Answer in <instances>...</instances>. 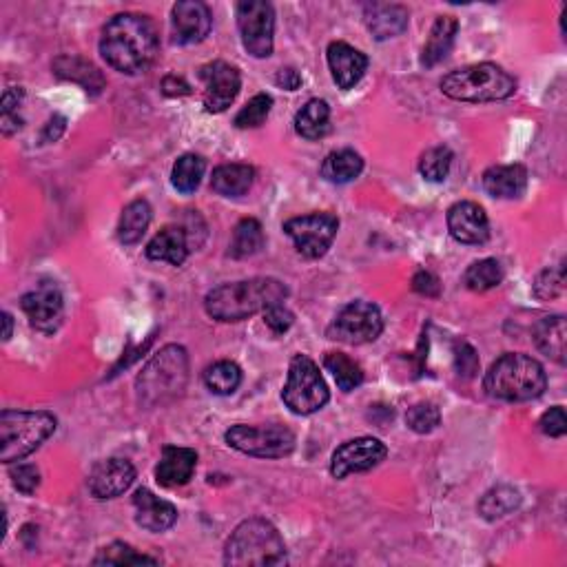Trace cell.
Wrapping results in <instances>:
<instances>
[{
  "label": "cell",
  "instance_id": "6da1fadb",
  "mask_svg": "<svg viewBox=\"0 0 567 567\" xmlns=\"http://www.w3.org/2000/svg\"><path fill=\"white\" fill-rule=\"evenodd\" d=\"M158 49V29L144 14H118L102 29L100 54L107 60V65L120 74H144L156 63Z\"/></svg>",
  "mask_w": 567,
  "mask_h": 567
},
{
  "label": "cell",
  "instance_id": "7a4b0ae2",
  "mask_svg": "<svg viewBox=\"0 0 567 567\" xmlns=\"http://www.w3.org/2000/svg\"><path fill=\"white\" fill-rule=\"evenodd\" d=\"M288 288L275 277H253V280L222 284L206 295V315L215 322H242L255 313H264L268 306L284 304Z\"/></svg>",
  "mask_w": 567,
  "mask_h": 567
},
{
  "label": "cell",
  "instance_id": "3957f363",
  "mask_svg": "<svg viewBox=\"0 0 567 567\" xmlns=\"http://www.w3.org/2000/svg\"><path fill=\"white\" fill-rule=\"evenodd\" d=\"M483 388L492 399L521 404L539 399L545 393L548 375L536 359L521 353H505L488 368Z\"/></svg>",
  "mask_w": 567,
  "mask_h": 567
},
{
  "label": "cell",
  "instance_id": "277c9868",
  "mask_svg": "<svg viewBox=\"0 0 567 567\" xmlns=\"http://www.w3.org/2000/svg\"><path fill=\"white\" fill-rule=\"evenodd\" d=\"M288 561L282 534L266 519L253 517L237 525L224 548V563L233 567H268Z\"/></svg>",
  "mask_w": 567,
  "mask_h": 567
},
{
  "label": "cell",
  "instance_id": "5b68a950",
  "mask_svg": "<svg viewBox=\"0 0 567 567\" xmlns=\"http://www.w3.org/2000/svg\"><path fill=\"white\" fill-rule=\"evenodd\" d=\"M189 381V355L182 346L169 344L144 366L136 379L138 399L142 406L156 408L178 399Z\"/></svg>",
  "mask_w": 567,
  "mask_h": 567
},
{
  "label": "cell",
  "instance_id": "8992f818",
  "mask_svg": "<svg viewBox=\"0 0 567 567\" xmlns=\"http://www.w3.org/2000/svg\"><path fill=\"white\" fill-rule=\"evenodd\" d=\"M439 87L443 96L459 102H497L514 96L517 78L494 63H479L450 71Z\"/></svg>",
  "mask_w": 567,
  "mask_h": 567
},
{
  "label": "cell",
  "instance_id": "52a82bcc",
  "mask_svg": "<svg viewBox=\"0 0 567 567\" xmlns=\"http://www.w3.org/2000/svg\"><path fill=\"white\" fill-rule=\"evenodd\" d=\"M56 417L45 410H3L0 415V459L14 463L32 455L54 435Z\"/></svg>",
  "mask_w": 567,
  "mask_h": 567
},
{
  "label": "cell",
  "instance_id": "ba28073f",
  "mask_svg": "<svg viewBox=\"0 0 567 567\" xmlns=\"http://www.w3.org/2000/svg\"><path fill=\"white\" fill-rule=\"evenodd\" d=\"M282 399L288 410L302 417L315 415L331 399L319 366L308 355H295L291 359Z\"/></svg>",
  "mask_w": 567,
  "mask_h": 567
},
{
  "label": "cell",
  "instance_id": "9c48e42d",
  "mask_svg": "<svg viewBox=\"0 0 567 567\" xmlns=\"http://www.w3.org/2000/svg\"><path fill=\"white\" fill-rule=\"evenodd\" d=\"M226 443L237 452L257 459H282L295 450V435L284 426H233L226 430Z\"/></svg>",
  "mask_w": 567,
  "mask_h": 567
},
{
  "label": "cell",
  "instance_id": "30bf717a",
  "mask_svg": "<svg viewBox=\"0 0 567 567\" xmlns=\"http://www.w3.org/2000/svg\"><path fill=\"white\" fill-rule=\"evenodd\" d=\"M384 331V317L381 311L370 302H350L342 311L335 315V319L328 326L326 335L335 339V342L362 346L370 344Z\"/></svg>",
  "mask_w": 567,
  "mask_h": 567
},
{
  "label": "cell",
  "instance_id": "8fae6325",
  "mask_svg": "<svg viewBox=\"0 0 567 567\" xmlns=\"http://www.w3.org/2000/svg\"><path fill=\"white\" fill-rule=\"evenodd\" d=\"M237 29L242 45L253 58H268L273 54L275 12L266 0H242L237 5Z\"/></svg>",
  "mask_w": 567,
  "mask_h": 567
},
{
  "label": "cell",
  "instance_id": "7c38bea8",
  "mask_svg": "<svg viewBox=\"0 0 567 567\" xmlns=\"http://www.w3.org/2000/svg\"><path fill=\"white\" fill-rule=\"evenodd\" d=\"M339 231V220L333 213H308L284 222V233L295 242V249L308 260H317L331 249Z\"/></svg>",
  "mask_w": 567,
  "mask_h": 567
},
{
  "label": "cell",
  "instance_id": "4fadbf2b",
  "mask_svg": "<svg viewBox=\"0 0 567 567\" xmlns=\"http://www.w3.org/2000/svg\"><path fill=\"white\" fill-rule=\"evenodd\" d=\"M20 308L27 315L29 324L43 335H54L65 315L63 291L54 280L38 282L34 291H29L20 300Z\"/></svg>",
  "mask_w": 567,
  "mask_h": 567
},
{
  "label": "cell",
  "instance_id": "5bb4252c",
  "mask_svg": "<svg viewBox=\"0 0 567 567\" xmlns=\"http://www.w3.org/2000/svg\"><path fill=\"white\" fill-rule=\"evenodd\" d=\"M388 457L384 441L375 437H357L342 443L331 459V474L335 479H346L348 474L368 472L377 468Z\"/></svg>",
  "mask_w": 567,
  "mask_h": 567
},
{
  "label": "cell",
  "instance_id": "9a60e30c",
  "mask_svg": "<svg viewBox=\"0 0 567 567\" xmlns=\"http://www.w3.org/2000/svg\"><path fill=\"white\" fill-rule=\"evenodd\" d=\"M200 80L204 85V107L209 113H222L229 109L242 87L240 69L224 63V60L204 65L200 69Z\"/></svg>",
  "mask_w": 567,
  "mask_h": 567
},
{
  "label": "cell",
  "instance_id": "2e32d148",
  "mask_svg": "<svg viewBox=\"0 0 567 567\" xmlns=\"http://www.w3.org/2000/svg\"><path fill=\"white\" fill-rule=\"evenodd\" d=\"M211 9L200 0H182L173 5L171 36L175 45H198L211 34Z\"/></svg>",
  "mask_w": 567,
  "mask_h": 567
},
{
  "label": "cell",
  "instance_id": "e0dca14e",
  "mask_svg": "<svg viewBox=\"0 0 567 567\" xmlns=\"http://www.w3.org/2000/svg\"><path fill=\"white\" fill-rule=\"evenodd\" d=\"M133 481H136V468L127 459L113 457L105 459L94 466V470L89 472L87 486L89 492L94 494L96 499H118L120 494H125Z\"/></svg>",
  "mask_w": 567,
  "mask_h": 567
},
{
  "label": "cell",
  "instance_id": "ac0fdd59",
  "mask_svg": "<svg viewBox=\"0 0 567 567\" xmlns=\"http://www.w3.org/2000/svg\"><path fill=\"white\" fill-rule=\"evenodd\" d=\"M448 231L461 244H486L490 222L477 202H457L448 209Z\"/></svg>",
  "mask_w": 567,
  "mask_h": 567
},
{
  "label": "cell",
  "instance_id": "d6986e66",
  "mask_svg": "<svg viewBox=\"0 0 567 567\" xmlns=\"http://www.w3.org/2000/svg\"><path fill=\"white\" fill-rule=\"evenodd\" d=\"M326 58L328 69H331L333 80L337 82L339 89H353L368 69V56L359 49L350 47L348 43H342V40L328 45Z\"/></svg>",
  "mask_w": 567,
  "mask_h": 567
},
{
  "label": "cell",
  "instance_id": "ffe728a7",
  "mask_svg": "<svg viewBox=\"0 0 567 567\" xmlns=\"http://www.w3.org/2000/svg\"><path fill=\"white\" fill-rule=\"evenodd\" d=\"M133 508H136V523L147 532H167L178 521V508L147 488H138L133 494Z\"/></svg>",
  "mask_w": 567,
  "mask_h": 567
},
{
  "label": "cell",
  "instance_id": "44dd1931",
  "mask_svg": "<svg viewBox=\"0 0 567 567\" xmlns=\"http://www.w3.org/2000/svg\"><path fill=\"white\" fill-rule=\"evenodd\" d=\"M195 466H198V452L191 448L167 446L156 466V481L162 488L187 486L193 479Z\"/></svg>",
  "mask_w": 567,
  "mask_h": 567
},
{
  "label": "cell",
  "instance_id": "7402d4cb",
  "mask_svg": "<svg viewBox=\"0 0 567 567\" xmlns=\"http://www.w3.org/2000/svg\"><path fill=\"white\" fill-rule=\"evenodd\" d=\"M410 14L404 5L397 3H368L364 7V23L377 40H388L408 29Z\"/></svg>",
  "mask_w": 567,
  "mask_h": 567
},
{
  "label": "cell",
  "instance_id": "603a6c76",
  "mask_svg": "<svg viewBox=\"0 0 567 567\" xmlns=\"http://www.w3.org/2000/svg\"><path fill=\"white\" fill-rule=\"evenodd\" d=\"M483 189L499 200H517L528 189V169L523 164H497L483 173Z\"/></svg>",
  "mask_w": 567,
  "mask_h": 567
},
{
  "label": "cell",
  "instance_id": "cb8c5ba5",
  "mask_svg": "<svg viewBox=\"0 0 567 567\" xmlns=\"http://www.w3.org/2000/svg\"><path fill=\"white\" fill-rule=\"evenodd\" d=\"M189 251H191L189 235L182 226H164V229L147 244V249H144L149 260L167 262L171 266H182L187 262Z\"/></svg>",
  "mask_w": 567,
  "mask_h": 567
},
{
  "label": "cell",
  "instance_id": "d4e9b609",
  "mask_svg": "<svg viewBox=\"0 0 567 567\" xmlns=\"http://www.w3.org/2000/svg\"><path fill=\"white\" fill-rule=\"evenodd\" d=\"M54 74L63 80L76 82L87 94L98 96L102 89L107 87V80L102 76V71L89 63V60L80 56H60L54 60Z\"/></svg>",
  "mask_w": 567,
  "mask_h": 567
},
{
  "label": "cell",
  "instance_id": "484cf974",
  "mask_svg": "<svg viewBox=\"0 0 567 567\" xmlns=\"http://www.w3.org/2000/svg\"><path fill=\"white\" fill-rule=\"evenodd\" d=\"M459 32V23L457 18L452 16H439L435 20V25L430 29L428 43L421 51V67L432 69L437 67L443 58L450 54L452 45H455V38Z\"/></svg>",
  "mask_w": 567,
  "mask_h": 567
},
{
  "label": "cell",
  "instance_id": "4316f807",
  "mask_svg": "<svg viewBox=\"0 0 567 567\" xmlns=\"http://www.w3.org/2000/svg\"><path fill=\"white\" fill-rule=\"evenodd\" d=\"M255 182V169L251 164H220L213 171L211 189L224 198H242L251 191Z\"/></svg>",
  "mask_w": 567,
  "mask_h": 567
},
{
  "label": "cell",
  "instance_id": "83f0119b",
  "mask_svg": "<svg viewBox=\"0 0 567 567\" xmlns=\"http://www.w3.org/2000/svg\"><path fill=\"white\" fill-rule=\"evenodd\" d=\"M532 339H534L536 348H539L545 357L554 359L556 364H565V317L563 315L543 317L541 322L534 326Z\"/></svg>",
  "mask_w": 567,
  "mask_h": 567
},
{
  "label": "cell",
  "instance_id": "f1b7e54d",
  "mask_svg": "<svg viewBox=\"0 0 567 567\" xmlns=\"http://www.w3.org/2000/svg\"><path fill=\"white\" fill-rule=\"evenodd\" d=\"M295 131L306 140H319L331 131V107L326 100L313 98L297 111Z\"/></svg>",
  "mask_w": 567,
  "mask_h": 567
},
{
  "label": "cell",
  "instance_id": "f546056e",
  "mask_svg": "<svg viewBox=\"0 0 567 567\" xmlns=\"http://www.w3.org/2000/svg\"><path fill=\"white\" fill-rule=\"evenodd\" d=\"M151 204L147 200H133L125 209H122L120 222H118V240L120 244L131 246L142 240V235L147 233L151 224Z\"/></svg>",
  "mask_w": 567,
  "mask_h": 567
},
{
  "label": "cell",
  "instance_id": "4dcf8cb0",
  "mask_svg": "<svg viewBox=\"0 0 567 567\" xmlns=\"http://www.w3.org/2000/svg\"><path fill=\"white\" fill-rule=\"evenodd\" d=\"M364 171V160L353 149H339L328 153L322 162V178L333 184H348Z\"/></svg>",
  "mask_w": 567,
  "mask_h": 567
},
{
  "label": "cell",
  "instance_id": "1f68e13d",
  "mask_svg": "<svg viewBox=\"0 0 567 567\" xmlns=\"http://www.w3.org/2000/svg\"><path fill=\"white\" fill-rule=\"evenodd\" d=\"M264 246V229L262 224L253 218H244L237 222L233 229V240L229 246V255L233 260H246L260 253Z\"/></svg>",
  "mask_w": 567,
  "mask_h": 567
},
{
  "label": "cell",
  "instance_id": "d6a6232c",
  "mask_svg": "<svg viewBox=\"0 0 567 567\" xmlns=\"http://www.w3.org/2000/svg\"><path fill=\"white\" fill-rule=\"evenodd\" d=\"M521 505V492L512 486H497L483 494L479 501V514L486 521H497L508 517Z\"/></svg>",
  "mask_w": 567,
  "mask_h": 567
},
{
  "label": "cell",
  "instance_id": "836d02e7",
  "mask_svg": "<svg viewBox=\"0 0 567 567\" xmlns=\"http://www.w3.org/2000/svg\"><path fill=\"white\" fill-rule=\"evenodd\" d=\"M204 386L211 390L213 395H233L237 388L242 384V370L235 362H215L211 366L204 368L202 373Z\"/></svg>",
  "mask_w": 567,
  "mask_h": 567
},
{
  "label": "cell",
  "instance_id": "e575fe53",
  "mask_svg": "<svg viewBox=\"0 0 567 567\" xmlns=\"http://www.w3.org/2000/svg\"><path fill=\"white\" fill-rule=\"evenodd\" d=\"M204 171H206L204 158L195 156V153H184V156H180L173 164L171 184L175 187V191L189 195L193 191H198L200 182L204 178Z\"/></svg>",
  "mask_w": 567,
  "mask_h": 567
},
{
  "label": "cell",
  "instance_id": "d590c367",
  "mask_svg": "<svg viewBox=\"0 0 567 567\" xmlns=\"http://www.w3.org/2000/svg\"><path fill=\"white\" fill-rule=\"evenodd\" d=\"M324 366L328 373L335 377L339 390H344V393H350V390H355L364 384L362 366L344 353H328L324 357Z\"/></svg>",
  "mask_w": 567,
  "mask_h": 567
},
{
  "label": "cell",
  "instance_id": "8d00e7d4",
  "mask_svg": "<svg viewBox=\"0 0 567 567\" xmlns=\"http://www.w3.org/2000/svg\"><path fill=\"white\" fill-rule=\"evenodd\" d=\"M503 282V266L488 257V260H479L468 266L463 273V284H466L474 293H486L490 288H497Z\"/></svg>",
  "mask_w": 567,
  "mask_h": 567
},
{
  "label": "cell",
  "instance_id": "74e56055",
  "mask_svg": "<svg viewBox=\"0 0 567 567\" xmlns=\"http://www.w3.org/2000/svg\"><path fill=\"white\" fill-rule=\"evenodd\" d=\"M455 153L448 147H432L419 160V173L426 182H443L448 178Z\"/></svg>",
  "mask_w": 567,
  "mask_h": 567
},
{
  "label": "cell",
  "instance_id": "f35d334b",
  "mask_svg": "<svg viewBox=\"0 0 567 567\" xmlns=\"http://www.w3.org/2000/svg\"><path fill=\"white\" fill-rule=\"evenodd\" d=\"M142 563H149V565H158V559H153V556L147 554H140L131 548V545L116 541L107 545V548H102L96 559L94 565H142Z\"/></svg>",
  "mask_w": 567,
  "mask_h": 567
},
{
  "label": "cell",
  "instance_id": "ab89813d",
  "mask_svg": "<svg viewBox=\"0 0 567 567\" xmlns=\"http://www.w3.org/2000/svg\"><path fill=\"white\" fill-rule=\"evenodd\" d=\"M273 109V98L268 94H257L251 98L246 105L240 109V113L235 116V127L237 129H255L262 127L264 120L268 118V113Z\"/></svg>",
  "mask_w": 567,
  "mask_h": 567
},
{
  "label": "cell",
  "instance_id": "60d3db41",
  "mask_svg": "<svg viewBox=\"0 0 567 567\" xmlns=\"http://www.w3.org/2000/svg\"><path fill=\"white\" fill-rule=\"evenodd\" d=\"M441 421V412L435 404H415L412 408H408L406 412V426L417 432V435H428V432L435 430Z\"/></svg>",
  "mask_w": 567,
  "mask_h": 567
},
{
  "label": "cell",
  "instance_id": "b9f144b4",
  "mask_svg": "<svg viewBox=\"0 0 567 567\" xmlns=\"http://www.w3.org/2000/svg\"><path fill=\"white\" fill-rule=\"evenodd\" d=\"M25 98V91L20 87H9L3 100H0V107H3V118H0V127H3L5 136H12V133L23 129V120L18 118V107Z\"/></svg>",
  "mask_w": 567,
  "mask_h": 567
},
{
  "label": "cell",
  "instance_id": "7bdbcfd3",
  "mask_svg": "<svg viewBox=\"0 0 567 567\" xmlns=\"http://www.w3.org/2000/svg\"><path fill=\"white\" fill-rule=\"evenodd\" d=\"M565 288V268L556 266V268H545V271L536 277L534 282V295L539 300H554L559 297Z\"/></svg>",
  "mask_w": 567,
  "mask_h": 567
},
{
  "label": "cell",
  "instance_id": "ee69618b",
  "mask_svg": "<svg viewBox=\"0 0 567 567\" xmlns=\"http://www.w3.org/2000/svg\"><path fill=\"white\" fill-rule=\"evenodd\" d=\"M9 477H12L14 488L20 494H25V497L34 494L40 486V472L36 466H32V463H18V466L9 472Z\"/></svg>",
  "mask_w": 567,
  "mask_h": 567
},
{
  "label": "cell",
  "instance_id": "f6af8a7d",
  "mask_svg": "<svg viewBox=\"0 0 567 567\" xmlns=\"http://www.w3.org/2000/svg\"><path fill=\"white\" fill-rule=\"evenodd\" d=\"M455 370L457 375L472 379L479 373V355L468 342H457L455 344Z\"/></svg>",
  "mask_w": 567,
  "mask_h": 567
},
{
  "label": "cell",
  "instance_id": "bcb514c9",
  "mask_svg": "<svg viewBox=\"0 0 567 567\" xmlns=\"http://www.w3.org/2000/svg\"><path fill=\"white\" fill-rule=\"evenodd\" d=\"M295 317L293 313L288 311L284 304H275V306H268L264 311V324L271 328L275 335H284L288 328L293 326Z\"/></svg>",
  "mask_w": 567,
  "mask_h": 567
},
{
  "label": "cell",
  "instance_id": "7dc6e473",
  "mask_svg": "<svg viewBox=\"0 0 567 567\" xmlns=\"http://www.w3.org/2000/svg\"><path fill=\"white\" fill-rule=\"evenodd\" d=\"M539 428L543 435L548 437H563L567 432V417H565V408L563 406H554L550 408L539 421Z\"/></svg>",
  "mask_w": 567,
  "mask_h": 567
},
{
  "label": "cell",
  "instance_id": "c3c4849f",
  "mask_svg": "<svg viewBox=\"0 0 567 567\" xmlns=\"http://www.w3.org/2000/svg\"><path fill=\"white\" fill-rule=\"evenodd\" d=\"M412 291L426 297H439L441 295V284L437 280V275H432L430 271H419L412 277Z\"/></svg>",
  "mask_w": 567,
  "mask_h": 567
},
{
  "label": "cell",
  "instance_id": "681fc988",
  "mask_svg": "<svg viewBox=\"0 0 567 567\" xmlns=\"http://www.w3.org/2000/svg\"><path fill=\"white\" fill-rule=\"evenodd\" d=\"M162 94L169 98H178V96H189L191 94V85L180 76H164L162 80Z\"/></svg>",
  "mask_w": 567,
  "mask_h": 567
},
{
  "label": "cell",
  "instance_id": "f907efd6",
  "mask_svg": "<svg viewBox=\"0 0 567 567\" xmlns=\"http://www.w3.org/2000/svg\"><path fill=\"white\" fill-rule=\"evenodd\" d=\"M65 129H67V118L60 116V113H56L54 118H49L43 133H40V140H43V142H56V140L63 138Z\"/></svg>",
  "mask_w": 567,
  "mask_h": 567
},
{
  "label": "cell",
  "instance_id": "816d5d0a",
  "mask_svg": "<svg viewBox=\"0 0 567 567\" xmlns=\"http://www.w3.org/2000/svg\"><path fill=\"white\" fill-rule=\"evenodd\" d=\"M275 82H277V87H282L286 91H297L302 87V76L297 69L284 67V69H280V74H277Z\"/></svg>",
  "mask_w": 567,
  "mask_h": 567
},
{
  "label": "cell",
  "instance_id": "f5cc1de1",
  "mask_svg": "<svg viewBox=\"0 0 567 567\" xmlns=\"http://www.w3.org/2000/svg\"><path fill=\"white\" fill-rule=\"evenodd\" d=\"M3 324H5L3 339H5V342H9V339H12V331H14V317H12V315H9L7 311L3 313Z\"/></svg>",
  "mask_w": 567,
  "mask_h": 567
}]
</instances>
